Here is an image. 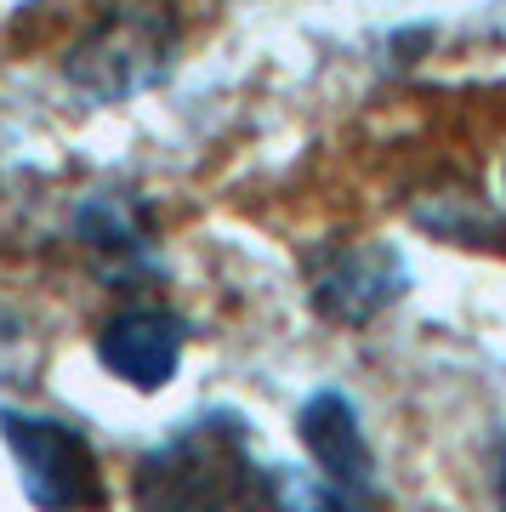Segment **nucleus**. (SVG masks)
I'll return each mask as SVG.
<instances>
[{"instance_id": "obj_1", "label": "nucleus", "mask_w": 506, "mask_h": 512, "mask_svg": "<svg viewBox=\"0 0 506 512\" xmlns=\"http://www.w3.org/2000/svg\"><path fill=\"white\" fill-rule=\"evenodd\" d=\"M182 46V23L165 0H114L69 46L63 80L91 103H126L154 92Z\"/></svg>"}, {"instance_id": "obj_2", "label": "nucleus", "mask_w": 506, "mask_h": 512, "mask_svg": "<svg viewBox=\"0 0 506 512\" xmlns=\"http://www.w3.org/2000/svg\"><path fill=\"white\" fill-rule=\"evenodd\" d=\"M251 467L239 461V433L199 421L137 467V512H239Z\"/></svg>"}, {"instance_id": "obj_3", "label": "nucleus", "mask_w": 506, "mask_h": 512, "mask_svg": "<svg viewBox=\"0 0 506 512\" xmlns=\"http://www.w3.org/2000/svg\"><path fill=\"white\" fill-rule=\"evenodd\" d=\"M0 439L18 461L23 495L40 512H97L103 507V467L80 427L57 416L0 410Z\"/></svg>"}, {"instance_id": "obj_4", "label": "nucleus", "mask_w": 506, "mask_h": 512, "mask_svg": "<svg viewBox=\"0 0 506 512\" xmlns=\"http://www.w3.org/2000/svg\"><path fill=\"white\" fill-rule=\"evenodd\" d=\"M182 348H188V325H182V313L160 308V302H131V308L109 313L97 330V359L126 387H143V393H160L177 376Z\"/></svg>"}, {"instance_id": "obj_5", "label": "nucleus", "mask_w": 506, "mask_h": 512, "mask_svg": "<svg viewBox=\"0 0 506 512\" xmlns=\"http://www.w3.org/2000/svg\"><path fill=\"white\" fill-rule=\"evenodd\" d=\"M410 291V268L387 239L370 245H347L342 256H330L325 274L313 279V308L330 325H370Z\"/></svg>"}, {"instance_id": "obj_6", "label": "nucleus", "mask_w": 506, "mask_h": 512, "mask_svg": "<svg viewBox=\"0 0 506 512\" xmlns=\"http://www.w3.org/2000/svg\"><path fill=\"white\" fill-rule=\"evenodd\" d=\"M296 433H302V444H308V456L325 484L376 501V456L364 444V421L347 393H336V387L313 393L302 404V416H296Z\"/></svg>"}, {"instance_id": "obj_7", "label": "nucleus", "mask_w": 506, "mask_h": 512, "mask_svg": "<svg viewBox=\"0 0 506 512\" xmlns=\"http://www.w3.org/2000/svg\"><path fill=\"white\" fill-rule=\"evenodd\" d=\"M421 234L444 239V245H472V251H506V217L489 200L467 194V188H450V194H421L410 205Z\"/></svg>"}, {"instance_id": "obj_8", "label": "nucleus", "mask_w": 506, "mask_h": 512, "mask_svg": "<svg viewBox=\"0 0 506 512\" xmlns=\"http://www.w3.org/2000/svg\"><path fill=\"white\" fill-rule=\"evenodd\" d=\"M74 234L86 245L91 256H103V262H126V268H143L148 262V234H143V217H137V205L120 200V194H91L80 205V217H74Z\"/></svg>"}, {"instance_id": "obj_9", "label": "nucleus", "mask_w": 506, "mask_h": 512, "mask_svg": "<svg viewBox=\"0 0 506 512\" xmlns=\"http://www.w3.org/2000/svg\"><path fill=\"white\" fill-rule=\"evenodd\" d=\"M376 501H364V495H347L336 484H290L285 478V512H370Z\"/></svg>"}, {"instance_id": "obj_10", "label": "nucleus", "mask_w": 506, "mask_h": 512, "mask_svg": "<svg viewBox=\"0 0 506 512\" xmlns=\"http://www.w3.org/2000/svg\"><path fill=\"white\" fill-rule=\"evenodd\" d=\"M495 495H501V512H506V461H501V478H495Z\"/></svg>"}]
</instances>
